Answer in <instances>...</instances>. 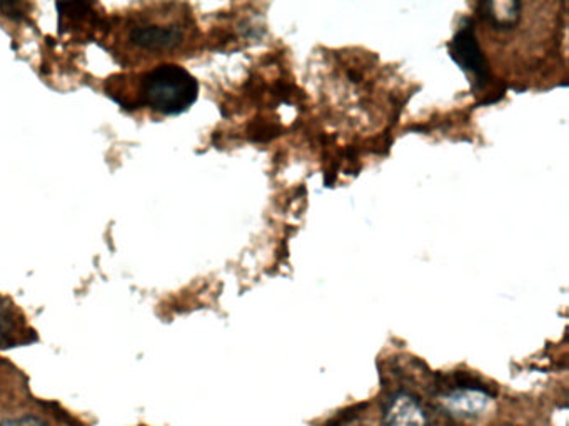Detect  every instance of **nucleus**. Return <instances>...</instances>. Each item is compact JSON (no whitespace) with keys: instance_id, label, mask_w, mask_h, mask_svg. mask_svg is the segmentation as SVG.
Masks as SVG:
<instances>
[{"instance_id":"nucleus-1","label":"nucleus","mask_w":569,"mask_h":426,"mask_svg":"<svg viewBox=\"0 0 569 426\" xmlns=\"http://www.w3.org/2000/svg\"><path fill=\"white\" fill-rule=\"evenodd\" d=\"M141 93L146 105L156 112L178 115L198 100L199 83L184 67L166 63L144 77Z\"/></svg>"},{"instance_id":"nucleus-2","label":"nucleus","mask_w":569,"mask_h":426,"mask_svg":"<svg viewBox=\"0 0 569 426\" xmlns=\"http://www.w3.org/2000/svg\"><path fill=\"white\" fill-rule=\"evenodd\" d=\"M492 396L488 389L471 382H458L439 393L436 405L456 422H471L485 415L491 406Z\"/></svg>"},{"instance_id":"nucleus-3","label":"nucleus","mask_w":569,"mask_h":426,"mask_svg":"<svg viewBox=\"0 0 569 426\" xmlns=\"http://www.w3.org/2000/svg\"><path fill=\"white\" fill-rule=\"evenodd\" d=\"M449 55L465 70L472 75V85L476 90L482 89L489 80V67L485 53L476 39L475 26L471 20L465 19L458 32L449 42Z\"/></svg>"},{"instance_id":"nucleus-4","label":"nucleus","mask_w":569,"mask_h":426,"mask_svg":"<svg viewBox=\"0 0 569 426\" xmlns=\"http://www.w3.org/2000/svg\"><path fill=\"white\" fill-rule=\"evenodd\" d=\"M385 426H429L428 413L415 395L399 392L386 403Z\"/></svg>"},{"instance_id":"nucleus-5","label":"nucleus","mask_w":569,"mask_h":426,"mask_svg":"<svg viewBox=\"0 0 569 426\" xmlns=\"http://www.w3.org/2000/svg\"><path fill=\"white\" fill-rule=\"evenodd\" d=\"M131 40L142 49H172V47L181 43L182 32L176 26H142L132 30Z\"/></svg>"},{"instance_id":"nucleus-6","label":"nucleus","mask_w":569,"mask_h":426,"mask_svg":"<svg viewBox=\"0 0 569 426\" xmlns=\"http://www.w3.org/2000/svg\"><path fill=\"white\" fill-rule=\"evenodd\" d=\"M478 16L488 23L491 29L506 30L515 29L521 16V3L519 2H482L478 6Z\"/></svg>"},{"instance_id":"nucleus-7","label":"nucleus","mask_w":569,"mask_h":426,"mask_svg":"<svg viewBox=\"0 0 569 426\" xmlns=\"http://www.w3.org/2000/svg\"><path fill=\"white\" fill-rule=\"evenodd\" d=\"M22 335L24 328L14 306L0 298V346L18 345Z\"/></svg>"},{"instance_id":"nucleus-8","label":"nucleus","mask_w":569,"mask_h":426,"mask_svg":"<svg viewBox=\"0 0 569 426\" xmlns=\"http://www.w3.org/2000/svg\"><path fill=\"white\" fill-rule=\"evenodd\" d=\"M0 426H48L41 418L36 416H22V418L6 419Z\"/></svg>"},{"instance_id":"nucleus-9","label":"nucleus","mask_w":569,"mask_h":426,"mask_svg":"<svg viewBox=\"0 0 569 426\" xmlns=\"http://www.w3.org/2000/svg\"><path fill=\"white\" fill-rule=\"evenodd\" d=\"M336 426H369V425H366V423H359V422H346V423H341V425H336Z\"/></svg>"},{"instance_id":"nucleus-10","label":"nucleus","mask_w":569,"mask_h":426,"mask_svg":"<svg viewBox=\"0 0 569 426\" xmlns=\"http://www.w3.org/2000/svg\"><path fill=\"white\" fill-rule=\"evenodd\" d=\"M506 426H509V425H506Z\"/></svg>"}]
</instances>
